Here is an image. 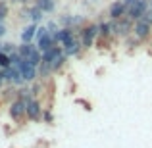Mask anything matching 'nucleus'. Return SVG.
I'll list each match as a JSON object with an SVG mask.
<instances>
[{
	"label": "nucleus",
	"mask_w": 152,
	"mask_h": 148,
	"mask_svg": "<svg viewBox=\"0 0 152 148\" xmlns=\"http://www.w3.org/2000/svg\"><path fill=\"white\" fill-rule=\"evenodd\" d=\"M123 4H125V17H129L131 21L142 19L148 10V0H123Z\"/></svg>",
	"instance_id": "nucleus-1"
},
{
	"label": "nucleus",
	"mask_w": 152,
	"mask_h": 148,
	"mask_svg": "<svg viewBox=\"0 0 152 148\" xmlns=\"http://www.w3.org/2000/svg\"><path fill=\"white\" fill-rule=\"evenodd\" d=\"M112 27V33H114L115 39H127L129 35H133V27L135 21H131L129 17H119V19H108Z\"/></svg>",
	"instance_id": "nucleus-2"
},
{
	"label": "nucleus",
	"mask_w": 152,
	"mask_h": 148,
	"mask_svg": "<svg viewBox=\"0 0 152 148\" xmlns=\"http://www.w3.org/2000/svg\"><path fill=\"white\" fill-rule=\"evenodd\" d=\"M79 41H81V46L83 50H89L94 46L96 42V37H98V23H85V25L79 29Z\"/></svg>",
	"instance_id": "nucleus-3"
},
{
	"label": "nucleus",
	"mask_w": 152,
	"mask_h": 148,
	"mask_svg": "<svg viewBox=\"0 0 152 148\" xmlns=\"http://www.w3.org/2000/svg\"><path fill=\"white\" fill-rule=\"evenodd\" d=\"M8 114L15 123H21L27 119V110H25V100L23 98H14L8 108Z\"/></svg>",
	"instance_id": "nucleus-4"
},
{
	"label": "nucleus",
	"mask_w": 152,
	"mask_h": 148,
	"mask_svg": "<svg viewBox=\"0 0 152 148\" xmlns=\"http://www.w3.org/2000/svg\"><path fill=\"white\" fill-rule=\"evenodd\" d=\"M133 35L142 42V44H145V42H148L150 39H152V23H150V21H146L145 17L139 19V21H135Z\"/></svg>",
	"instance_id": "nucleus-5"
},
{
	"label": "nucleus",
	"mask_w": 152,
	"mask_h": 148,
	"mask_svg": "<svg viewBox=\"0 0 152 148\" xmlns=\"http://www.w3.org/2000/svg\"><path fill=\"white\" fill-rule=\"evenodd\" d=\"M25 110H27V119L29 121H41L42 119V112H45V108H42V104L39 102V98L31 96L25 100Z\"/></svg>",
	"instance_id": "nucleus-6"
},
{
	"label": "nucleus",
	"mask_w": 152,
	"mask_h": 148,
	"mask_svg": "<svg viewBox=\"0 0 152 148\" xmlns=\"http://www.w3.org/2000/svg\"><path fill=\"white\" fill-rule=\"evenodd\" d=\"M19 73H21V77H23V81L25 83H33V81H37V77H39V67H35L31 62H27V60H23L21 63H19Z\"/></svg>",
	"instance_id": "nucleus-7"
},
{
	"label": "nucleus",
	"mask_w": 152,
	"mask_h": 148,
	"mask_svg": "<svg viewBox=\"0 0 152 148\" xmlns=\"http://www.w3.org/2000/svg\"><path fill=\"white\" fill-rule=\"evenodd\" d=\"M125 15V4H123V0H114V2L110 4V8H108V17L110 19H119Z\"/></svg>",
	"instance_id": "nucleus-8"
},
{
	"label": "nucleus",
	"mask_w": 152,
	"mask_h": 148,
	"mask_svg": "<svg viewBox=\"0 0 152 148\" xmlns=\"http://www.w3.org/2000/svg\"><path fill=\"white\" fill-rule=\"evenodd\" d=\"M52 46H56V41H54V35L52 33H46V35H42L41 39H37V48L41 52L48 50V48H52Z\"/></svg>",
	"instance_id": "nucleus-9"
},
{
	"label": "nucleus",
	"mask_w": 152,
	"mask_h": 148,
	"mask_svg": "<svg viewBox=\"0 0 152 148\" xmlns=\"http://www.w3.org/2000/svg\"><path fill=\"white\" fill-rule=\"evenodd\" d=\"M35 50H37V44H33V42H21V44H19V48H18L19 56H21L23 60H29L31 54H33Z\"/></svg>",
	"instance_id": "nucleus-10"
},
{
	"label": "nucleus",
	"mask_w": 152,
	"mask_h": 148,
	"mask_svg": "<svg viewBox=\"0 0 152 148\" xmlns=\"http://www.w3.org/2000/svg\"><path fill=\"white\" fill-rule=\"evenodd\" d=\"M37 23H31V25H27L25 29H23V33H21V42H33V39H35V35H37Z\"/></svg>",
	"instance_id": "nucleus-11"
},
{
	"label": "nucleus",
	"mask_w": 152,
	"mask_h": 148,
	"mask_svg": "<svg viewBox=\"0 0 152 148\" xmlns=\"http://www.w3.org/2000/svg\"><path fill=\"white\" fill-rule=\"evenodd\" d=\"M66 62H67V56L64 54V52H60V54H58V56H56V58L50 62V69H52V73L60 71L64 66H66Z\"/></svg>",
	"instance_id": "nucleus-12"
},
{
	"label": "nucleus",
	"mask_w": 152,
	"mask_h": 148,
	"mask_svg": "<svg viewBox=\"0 0 152 148\" xmlns=\"http://www.w3.org/2000/svg\"><path fill=\"white\" fill-rule=\"evenodd\" d=\"M35 6H37L39 10H42L45 14H50V12H54L56 2L54 0H35Z\"/></svg>",
	"instance_id": "nucleus-13"
},
{
	"label": "nucleus",
	"mask_w": 152,
	"mask_h": 148,
	"mask_svg": "<svg viewBox=\"0 0 152 148\" xmlns=\"http://www.w3.org/2000/svg\"><path fill=\"white\" fill-rule=\"evenodd\" d=\"M42 14H45V12L39 10V8L35 6V4L29 8V19H31L33 23H39V21H41V19H42Z\"/></svg>",
	"instance_id": "nucleus-14"
},
{
	"label": "nucleus",
	"mask_w": 152,
	"mask_h": 148,
	"mask_svg": "<svg viewBox=\"0 0 152 148\" xmlns=\"http://www.w3.org/2000/svg\"><path fill=\"white\" fill-rule=\"evenodd\" d=\"M50 73H52V69H50V63H46V62H41V66H39V77H41V79H46Z\"/></svg>",
	"instance_id": "nucleus-15"
},
{
	"label": "nucleus",
	"mask_w": 152,
	"mask_h": 148,
	"mask_svg": "<svg viewBox=\"0 0 152 148\" xmlns=\"http://www.w3.org/2000/svg\"><path fill=\"white\" fill-rule=\"evenodd\" d=\"M60 25L62 27H71V29H73V15L64 14L62 17H60Z\"/></svg>",
	"instance_id": "nucleus-16"
},
{
	"label": "nucleus",
	"mask_w": 152,
	"mask_h": 148,
	"mask_svg": "<svg viewBox=\"0 0 152 148\" xmlns=\"http://www.w3.org/2000/svg\"><path fill=\"white\" fill-rule=\"evenodd\" d=\"M123 41H125V44L129 46V48H137V46H141V44H142V42L139 41V39L135 37V35H129V37L123 39Z\"/></svg>",
	"instance_id": "nucleus-17"
},
{
	"label": "nucleus",
	"mask_w": 152,
	"mask_h": 148,
	"mask_svg": "<svg viewBox=\"0 0 152 148\" xmlns=\"http://www.w3.org/2000/svg\"><path fill=\"white\" fill-rule=\"evenodd\" d=\"M12 62H10V54H4V52H0V69H6V67H10Z\"/></svg>",
	"instance_id": "nucleus-18"
},
{
	"label": "nucleus",
	"mask_w": 152,
	"mask_h": 148,
	"mask_svg": "<svg viewBox=\"0 0 152 148\" xmlns=\"http://www.w3.org/2000/svg\"><path fill=\"white\" fill-rule=\"evenodd\" d=\"M8 14H10V8H8V2H0V21H4V19L8 17Z\"/></svg>",
	"instance_id": "nucleus-19"
},
{
	"label": "nucleus",
	"mask_w": 152,
	"mask_h": 148,
	"mask_svg": "<svg viewBox=\"0 0 152 148\" xmlns=\"http://www.w3.org/2000/svg\"><path fill=\"white\" fill-rule=\"evenodd\" d=\"M42 121H45V123H52V121H54V115H52L50 110H45V112H42Z\"/></svg>",
	"instance_id": "nucleus-20"
},
{
	"label": "nucleus",
	"mask_w": 152,
	"mask_h": 148,
	"mask_svg": "<svg viewBox=\"0 0 152 148\" xmlns=\"http://www.w3.org/2000/svg\"><path fill=\"white\" fill-rule=\"evenodd\" d=\"M46 29H48V33H52V35H56V33H58V25H56V21H50L48 23V25H46Z\"/></svg>",
	"instance_id": "nucleus-21"
},
{
	"label": "nucleus",
	"mask_w": 152,
	"mask_h": 148,
	"mask_svg": "<svg viewBox=\"0 0 152 148\" xmlns=\"http://www.w3.org/2000/svg\"><path fill=\"white\" fill-rule=\"evenodd\" d=\"M12 2H14V4H19V6H27V2H29V0H12Z\"/></svg>",
	"instance_id": "nucleus-22"
},
{
	"label": "nucleus",
	"mask_w": 152,
	"mask_h": 148,
	"mask_svg": "<svg viewBox=\"0 0 152 148\" xmlns=\"http://www.w3.org/2000/svg\"><path fill=\"white\" fill-rule=\"evenodd\" d=\"M2 87H4V77H2V73H0V90H2Z\"/></svg>",
	"instance_id": "nucleus-23"
},
{
	"label": "nucleus",
	"mask_w": 152,
	"mask_h": 148,
	"mask_svg": "<svg viewBox=\"0 0 152 148\" xmlns=\"http://www.w3.org/2000/svg\"><path fill=\"white\" fill-rule=\"evenodd\" d=\"M0 2H8V0H0Z\"/></svg>",
	"instance_id": "nucleus-24"
},
{
	"label": "nucleus",
	"mask_w": 152,
	"mask_h": 148,
	"mask_svg": "<svg viewBox=\"0 0 152 148\" xmlns=\"http://www.w3.org/2000/svg\"><path fill=\"white\" fill-rule=\"evenodd\" d=\"M150 2H152V0H150Z\"/></svg>",
	"instance_id": "nucleus-25"
}]
</instances>
